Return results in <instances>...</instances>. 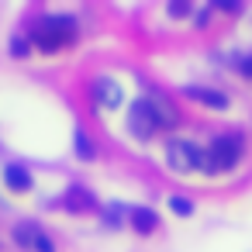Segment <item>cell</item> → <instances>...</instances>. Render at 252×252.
Instances as JSON below:
<instances>
[{
    "label": "cell",
    "instance_id": "6da1fadb",
    "mask_svg": "<svg viewBox=\"0 0 252 252\" xmlns=\"http://www.w3.org/2000/svg\"><path fill=\"white\" fill-rule=\"evenodd\" d=\"M80 35V25L73 14H42L32 21V45L42 52H59L73 45Z\"/></svg>",
    "mask_w": 252,
    "mask_h": 252
},
{
    "label": "cell",
    "instance_id": "7a4b0ae2",
    "mask_svg": "<svg viewBox=\"0 0 252 252\" xmlns=\"http://www.w3.org/2000/svg\"><path fill=\"white\" fill-rule=\"evenodd\" d=\"M242 152H245V138H242L238 131L214 135L211 145L204 149V169H200V173H207V176H214V173H228V169L238 166Z\"/></svg>",
    "mask_w": 252,
    "mask_h": 252
},
{
    "label": "cell",
    "instance_id": "3957f363",
    "mask_svg": "<svg viewBox=\"0 0 252 252\" xmlns=\"http://www.w3.org/2000/svg\"><path fill=\"white\" fill-rule=\"evenodd\" d=\"M166 162H169L173 173L204 169V149L193 145L190 138H169V142H166Z\"/></svg>",
    "mask_w": 252,
    "mask_h": 252
},
{
    "label": "cell",
    "instance_id": "277c9868",
    "mask_svg": "<svg viewBox=\"0 0 252 252\" xmlns=\"http://www.w3.org/2000/svg\"><path fill=\"white\" fill-rule=\"evenodd\" d=\"M128 131H131L138 142H149V138L159 131L149 97H142V100H135V104H131V111H128Z\"/></svg>",
    "mask_w": 252,
    "mask_h": 252
},
{
    "label": "cell",
    "instance_id": "5b68a950",
    "mask_svg": "<svg viewBox=\"0 0 252 252\" xmlns=\"http://www.w3.org/2000/svg\"><path fill=\"white\" fill-rule=\"evenodd\" d=\"M90 94H94L97 107H107V111L121 107V100H125L121 83H118V80H111V76H97V80H94V87H90Z\"/></svg>",
    "mask_w": 252,
    "mask_h": 252
},
{
    "label": "cell",
    "instance_id": "8992f818",
    "mask_svg": "<svg viewBox=\"0 0 252 252\" xmlns=\"http://www.w3.org/2000/svg\"><path fill=\"white\" fill-rule=\"evenodd\" d=\"M0 180H4V187H7L11 193H28V190L35 187V176H32V169H28L25 162H7Z\"/></svg>",
    "mask_w": 252,
    "mask_h": 252
},
{
    "label": "cell",
    "instance_id": "52a82bcc",
    "mask_svg": "<svg viewBox=\"0 0 252 252\" xmlns=\"http://www.w3.org/2000/svg\"><path fill=\"white\" fill-rule=\"evenodd\" d=\"M59 204H66V211H76V214H80V211H97V207H100L97 197H94L87 187H80V183H73V187L63 193Z\"/></svg>",
    "mask_w": 252,
    "mask_h": 252
},
{
    "label": "cell",
    "instance_id": "ba28073f",
    "mask_svg": "<svg viewBox=\"0 0 252 252\" xmlns=\"http://www.w3.org/2000/svg\"><path fill=\"white\" fill-rule=\"evenodd\" d=\"M149 104H152V114H156V125L159 128H176L180 125V111L162 94H149Z\"/></svg>",
    "mask_w": 252,
    "mask_h": 252
},
{
    "label": "cell",
    "instance_id": "9c48e42d",
    "mask_svg": "<svg viewBox=\"0 0 252 252\" xmlns=\"http://www.w3.org/2000/svg\"><path fill=\"white\" fill-rule=\"evenodd\" d=\"M183 94H187L190 100H197V104L211 107V111H224V107H228V97H224L221 90H211V87H187Z\"/></svg>",
    "mask_w": 252,
    "mask_h": 252
},
{
    "label": "cell",
    "instance_id": "30bf717a",
    "mask_svg": "<svg viewBox=\"0 0 252 252\" xmlns=\"http://www.w3.org/2000/svg\"><path fill=\"white\" fill-rule=\"evenodd\" d=\"M128 221H131V228H135L138 235H152V231L159 228V214H156L152 207H142V204L128 211Z\"/></svg>",
    "mask_w": 252,
    "mask_h": 252
},
{
    "label": "cell",
    "instance_id": "8fae6325",
    "mask_svg": "<svg viewBox=\"0 0 252 252\" xmlns=\"http://www.w3.org/2000/svg\"><path fill=\"white\" fill-rule=\"evenodd\" d=\"M73 152H76V159H83V162H90V159L97 156V149H94V138H90L83 128H76V135H73Z\"/></svg>",
    "mask_w": 252,
    "mask_h": 252
},
{
    "label": "cell",
    "instance_id": "7c38bea8",
    "mask_svg": "<svg viewBox=\"0 0 252 252\" xmlns=\"http://www.w3.org/2000/svg\"><path fill=\"white\" fill-rule=\"evenodd\" d=\"M35 231H38V224H32V221H21V224H14V242H18L21 249H32V242H35Z\"/></svg>",
    "mask_w": 252,
    "mask_h": 252
},
{
    "label": "cell",
    "instance_id": "4fadbf2b",
    "mask_svg": "<svg viewBox=\"0 0 252 252\" xmlns=\"http://www.w3.org/2000/svg\"><path fill=\"white\" fill-rule=\"evenodd\" d=\"M166 204H169V211H173L176 218H190V214H193V200H190V197H183V193H173Z\"/></svg>",
    "mask_w": 252,
    "mask_h": 252
},
{
    "label": "cell",
    "instance_id": "5bb4252c",
    "mask_svg": "<svg viewBox=\"0 0 252 252\" xmlns=\"http://www.w3.org/2000/svg\"><path fill=\"white\" fill-rule=\"evenodd\" d=\"M125 204H107L104 211H100V218H104V224L107 228H121V221H125Z\"/></svg>",
    "mask_w": 252,
    "mask_h": 252
},
{
    "label": "cell",
    "instance_id": "9a60e30c",
    "mask_svg": "<svg viewBox=\"0 0 252 252\" xmlns=\"http://www.w3.org/2000/svg\"><path fill=\"white\" fill-rule=\"evenodd\" d=\"M28 52H32V38L14 35V38H11V56H14V59H28Z\"/></svg>",
    "mask_w": 252,
    "mask_h": 252
},
{
    "label": "cell",
    "instance_id": "2e32d148",
    "mask_svg": "<svg viewBox=\"0 0 252 252\" xmlns=\"http://www.w3.org/2000/svg\"><path fill=\"white\" fill-rule=\"evenodd\" d=\"M32 249H38V252H56V245H52V238H49V235H45L42 228L35 231V242H32Z\"/></svg>",
    "mask_w": 252,
    "mask_h": 252
},
{
    "label": "cell",
    "instance_id": "e0dca14e",
    "mask_svg": "<svg viewBox=\"0 0 252 252\" xmlns=\"http://www.w3.org/2000/svg\"><path fill=\"white\" fill-rule=\"evenodd\" d=\"M166 11L173 14V18H187V11H193L190 4H183V0H176V4H166Z\"/></svg>",
    "mask_w": 252,
    "mask_h": 252
},
{
    "label": "cell",
    "instance_id": "ac0fdd59",
    "mask_svg": "<svg viewBox=\"0 0 252 252\" xmlns=\"http://www.w3.org/2000/svg\"><path fill=\"white\" fill-rule=\"evenodd\" d=\"M238 73H242V76H252V52L238 59Z\"/></svg>",
    "mask_w": 252,
    "mask_h": 252
}]
</instances>
